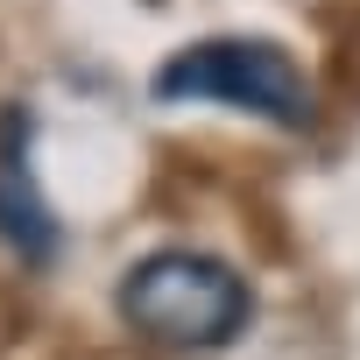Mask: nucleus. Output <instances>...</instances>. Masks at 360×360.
<instances>
[{
  "label": "nucleus",
  "mask_w": 360,
  "mask_h": 360,
  "mask_svg": "<svg viewBox=\"0 0 360 360\" xmlns=\"http://www.w3.org/2000/svg\"><path fill=\"white\" fill-rule=\"evenodd\" d=\"M113 311L127 332H141L148 346H176V353H212L226 346L233 332H248L255 318V297H248V276L205 248H155L141 255L120 290H113Z\"/></svg>",
  "instance_id": "obj_1"
},
{
  "label": "nucleus",
  "mask_w": 360,
  "mask_h": 360,
  "mask_svg": "<svg viewBox=\"0 0 360 360\" xmlns=\"http://www.w3.org/2000/svg\"><path fill=\"white\" fill-rule=\"evenodd\" d=\"M148 92L162 106H233V113H255V120H276V127H304L311 120V85L297 71V57L269 36H205V43H184L169 50L148 78Z\"/></svg>",
  "instance_id": "obj_2"
},
{
  "label": "nucleus",
  "mask_w": 360,
  "mask_h": 360,
  "mask_svg": "<svg viewBox=\"0 0 360 360\" xmlns=\"http://www.w3.org/2000/svg\"><path fill=\"white\" fill-rule=\"evenodd\" d=\"M0 240L22 262H50L64 248V226H57L50 198L36 191V169H29V113L22 106L0 113Z\"/></svg>",
  "instance_id": "obj_3"
}]
</instances>
